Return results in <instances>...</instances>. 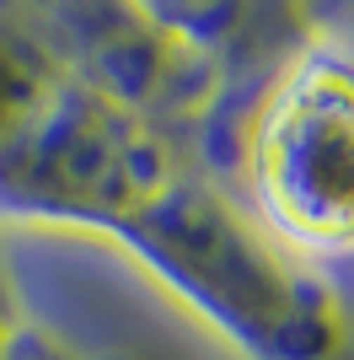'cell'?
Returning a JSON list of instances; mask_svg holds the SVG:
<instances>
[{
	"mask_svg": "<svg viewBox=\"0 0 354 360\" xmlns=\"http://www.w3.org/2000/svg\"><path fill=\"white\" fill-rule=\"evenodd\" d=\"M0 221L113 237L247 360H343L333 274L284 253L199 140L70 60L44 0H0Z\"/></svg>",
	"mask_w": 354,
	"mask_h": 360,
	"instance_id": "6da1fadb",
	"label": "cell"
},
{
	"mask_svg": "<svg viewBox=\"0 0 354 360\" xmlns=\"http://www.w3.org/2000/svg\"><path fill=\"white\" fill-rule=\"evenodd\" d=\"M231 194L284 253L327 274L354 264V38L311 6L231 135Z\"/></svg>",
	"mask_w": 354,
	"mask_h": 360,
	"instance_id": "7a4b0ae2",
	"label": "cell"
},
{
	"mask_svg": "<svg viewBox=\"0 0 354 360\" xmlns=\"http://www.w3.org/2000/svg\"><path fill=\"white\" fill-rule=\"evenodd\" d=\"M0 360H103L81 349L75 339H65L48 317H38L6 248H0Z\"/></svg>",
	"mask_w": 354,
	"mask_h": 360,
	"instance_id": "3957f363",
	"label": "cell"
},
{
	"mask_svg": "<svg viewBox=\"0 0 354 360\" xmlns=\"http://www.w3.org/2000/svg\"><path fill=\"white\" fill-rule=\"evenodd\" d=\"M333 16H339V27L354 38V6H333Z\"/></svg>",
	"mask_w": 354,
	"mask_h": 360,
	"instance_id": "277c9868",
	"label": "cell"
}]
</instances>
